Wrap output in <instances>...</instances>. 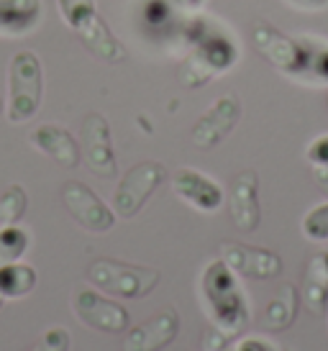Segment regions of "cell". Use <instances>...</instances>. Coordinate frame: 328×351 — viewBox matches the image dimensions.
Returning a JSON list of instances; mask_svg holds the SVG:
<instances>
[{
    "label": "cell",
    "mask_w": 328,
    "mask_h": 351,
    "mask_svg": "<svg viewBox=\"0 0 328 351\" xmlns=\"http://www.w3.org/2000/svg\"><path fill=\"white\" fill-rule=\"evenodd\" d=\"M174 39L183 41L187 49L177 75L190 90L203 88L211 80L231 72L242 59V47L231 29L205 13H187L180 21Z\"/></svg>",
    "instance_id": "cell-1"
},
{
    "label": "cell",
    "mask_w": 328,
    "mask_h": 351,
    "mask_svg": "<svg viewBox=\"0 0 328 351\" xmlns=\"http://www.w3.org/2000/svg\"><path fill=\"white\" fill-rule=\"evenodd\" d=\"M200 295L211 323L223 333L239 336L249 326L251 311L246 293L239 282V274L231 272V267L221 256L205 264L200 274Z\"/></svg>",
    "instance_id": "cell-2"
},
{
    "label": "cell",
    "mask_w": 328,
    "mask_h": 351,
    "mask_svg": "<svg viewBox=\"0 0 328 351\" xmlns=\"http://www.w3.org/2000/svg\"><path fill=\"white\" fill-rule=\"evenodd\" d=\"M62 21L78 34V39L87 51L106 64H121L126 59L124 41L110 31L106 21L97 13L95 0H57Z\"/></svg>",
    "instance_id": "cell-3"
},
{
    "label": "cell",
    "mask_w": 328,
    "mask_h": 351,
    "mask_svg": "<svg viewBox=\"0 0 328 351\" xmlns=\"http://www.w3.org/2000/svg\"><path fill=\"white\" fill-rule=\"evenodd\" d=\"M44 103V67L36 51L21 49L8 64V100L5 116L10 123H29Z\"/></svg>",
    "instance_id": "cell-4"
},
{
    "label": "cell",
    "mask_w": 328,
    "mask_h": 351,
    "mask_svg": "<svg viewBox=\"0 0 328 351\" xmlns=\"http://www.w3.org/2000/svg\"><path fill=\"white\" fill-rule=\"evenodd\" d=\"M87 282L95 290L110 295V298H124V300H139L154 293L162 274L154 267L144 264L118 262V259H95L87 267Z\"/></svg>",
    "instance_id": "cell-5"
},
{
    "label": "cell",
    "mask_w": 328,
    "mask_h": 351,
    "mask_svg": "<svg viewBox=\"0 0 328 351\" xmlns=\"http://www.w3.org/2000/svg\"><path fill=\"white\" fill-rule=\"evenodd\" d=\"M164 180H167V169L156 159H144L131 169H126L124 177L118 180L116 190H113V200H110L113 213L118 218H126V221L136 218Z\"/></svg>",
    "instance_id": "cell-6"
},
{
    "label": "cell",
    "mask_w": 328,
    "mask_h": 351,
    "mask_svg": "<svg viewBox=\"0 0 328 351\" xmlns=\"http://www.w3.org/2000/svg\"><path fill=\"white\" fill-rule=\"evenodd\" d=\"M72 313L82 326L97 333H124L131 323V315L124 302L113 300L110 295L100 293L95 287H80L72 295Z\"/></svg>",
    "instance_id": "cell-7"
},
{
    "label": "cell",
    "mask_w": 328,
    "mask_h": 351,
    "mask_svg": "<svg viewBox=\"0 0 328 351\" xmlns=\"http://www.w3.org/2000/svg\"><path fill=\"white\" fill-rule=\"evenodd\" d=\"M251 41L254 49L270 62L280 75L298 82L303 69V44L300 36H290L267 21H254L251 26Z\"/></svg>",
    "instance_id": "cell-8"
},
{
    "label": "cell",
    "mask_w": 328,
    "mask_h": 351,
    "mask_svg": "<svg viewBox=\"0 0 328 351\" xmlns=\"http://www.w3.org/2000/svg\"><path fill=\"white\" fill-rule=\"evenodd\" d=\"M62 203L67 208V213L75 218V223L82 226L90 234H108L116 226L118 215L113 213V208L100 200L95 190L80 180H67L62 190Z\"/></svg>",
    "instance_id": "cell-9"
},
{
    "label": "cell",
    "mask_w": 328,
    "mask_h": 351,
    "mask_svg": "<svg viewBox=\"0 0 328 351\" xmlns=\"http://www.w3.org/2000/svg\"><path fill=\"white\" fill-rule=\"evenodd\" d=\"M80 152L82 162L93 175L103 180L118 177V159L113 152V136H110V123L103 113H87L82 118L80 128Z\"/></svg>",
    "instance_id": "cell-10"
},
{
    "label": "cell",
    "mask_w": 328,
    "mask_h": 351,
    "mask_svg": "<svg viewBox=\"0 0 328 351\" xmlns=\"http://www.w3.org/2000/svg\"><path fill=\"white\" fill-rule=\"evenodd\" d=\"M239 121H242V100L236 93H226L195 121L190 138L198 149H213L231 136Z\"/></svg>",
    "instance_id": "cell-11"
},
{
    "label": "cell",
    "mask_w": 328,
    "mask_h": 351,
    "mask_svg": "<svg viewBox=\"0 0 328 351\" xmlns=\"http://www.w3.org/2000/svg\"><path fill=\"white\" fill-rule=\"evenodd\" d=\"M221 259L231 267V272H236L239 277H246V280H274L282 274L280 254L264 249V246L223 241Z\"/></svg>",
    "instance_id": "cell-12"
},
{
    "label": "cell",
    "mask_w": 328,
    "mask_h": 351,
    "mask_svg": "<svg viewBox=\"0 0 328 351\" xmlns=\"http://www.w3.org/2000/svg\"><path fill=\"white\" fill-rule=\"evenodd\" d=\"M172 193L200 213H218L226 203L223 187L195 167H180L172 175Z\"/></svg>",
    "instance_id": "cell-13"
},
{
    "label": "cell",
    "mask_w": 328,
    "mask_h": 351,
    "mask_svg": "<svg viewBox=\"0 0 328 351\" xmlns=\"http://www.w3.org/2000/svg\"><path fill=\"white\" fill-rule=\"evenodd\" d=\"M229 213H231L233 226L242 234H254L259 228V175L254 169H244L233 177L231 190H229Z\"/></svg>",
    "instance_id": "cell-14"
},
{
    "label": "cell",
    "mask_w": 328,
    "mask_h": 351,
    "mask_svg": "<svg viewBox=\"0 0 328 351\" xmlns=\"http://www.w3.org/2000/svg\"><path fill=\"white\" fill-rule=\"evenodd\" d=\"M180 333V313L174 308H164L139 326L128 328L124 339V351H162Z\"/></svg>",
    "instance_id": "cell-15"
},
{
    "label": "cell",
    "mask_w": 328,
    "mask_h": 351,
    "mask_svg": "<svg viewBox=\"0 0 328 351\" xmlns=\"http://www.w3.org/2000/svg\"><path fill=\"white\" fill-rule=\"evenodd\" d=\"M31 147L47 154L54 165L65 167V169H75L82 162V152H80V141L72 136V131L59 123H41L29 134Z\"/></svg>",
    "instance_id": "cell-16"
},
{
    "label": "cell",
    "mask_w": 328,
    "mask_h": 351,
    "mask_svg": "<svg viewBox=\"0 0 328 351\" xmlns=\"http://www.w3.org/2000/svg\"><path fill=\"white\" fill-rule=\"evenodd\" d=\"M44 19L41 0H0V36L19 39L39 29Z\"/></svg>",
    "instance_id": "cell-17"
},
{
    "label": "cell",
    "mask_w": 328,
    "mask_h": 351,
    "mask_svg": "<svg viewBox=\"0 0 328 351\" xmlns=\"http://www.w3.org/2000/svg\"><path fill=\"white\" fill-rule=\"evenodd\" d=\"M303 44V69L298 82L310 88H326L328 85V39L316 34H300Z\"/></svg>",
    "instance_id": "cell-18"
},
{
    "label": "cell",
    "mask_w": 328,
    "mask_h": 351,
    "mask_svg": "<svg viewBox=\"0 0 328 351\" xmlns=\"http://www.w3.org/2000/svg\"><path fill=\"white\" fill-rule=\"evenodd\" d=\"M298 308H300L298 287L285 282L280 290H277V295L267 302V308L261 311V326H264V331H272V333L288 331L290 326L295 323Z\"/></svg>",
    "instance_id": "cell-19"
},
{
    "label": "cell",
    "mask_w": 328,
    "mask_h": 351,
    "mask_svg": "<svg viewBox=\"0 0 328 351\" xmlns=\"http://www.w3.org/2000/svg\"><path fill=\"white\" fill-rule=\"evenodd\" d=\"M139 19H141V29L149 36H174L177 26H180V8L174 5V0H144L141 10H139Z\"/></svg>",
    "instance_id": "cell-20"
},
{
    "label": "cell",
    "mask_w": 328,
    "mask_h": 351,
    "mask_svg": "<svg viewBox=\"0 0 328 351\" xmlns=\"http://www.w3.org/2000/svg\"><path fill=\"white\" fill-rule=\"evenodd\" d=\"M39 282L36 269L26 262H8L0 264V298L5 300H21L26 295L34 293V287Z\"/></svg>",
    "instance_id": "cell-21"
},
{
    "label": "cell",
    "mask_w": 328,
    "mask_h": 351,
    "mask_svg": "<svg viewBox=\"0 0 328 351\" xmlns=\"http://www.w3.org/2000/svg\"><path fill=\"white\" fill-rule=\"evenodd\" d=\"M300 300L308 305L310 313L316 315H323L328 308V274L323 269V262L320 256L310 259L308 269H305V280H303V293H300Z\"/></svg>",
    "instance_id": "cell-22"
},
{
    "label": "cell",
    "mask_w": 328,
    "mask_h": 351,
    "mask_svg": "<svg viewBox=\"0 0 328 351\" xmlns=\"http://www.w3.org/2000/svg\"><path fill=\"white\" fill-rule=\"evenodd\" d=\"M26 205H29V195L21 185H8L0 195V231L16 226L26 213Z\"/></svg>",
    "instance_id": "cell-23"
},
{
    "label": "cell",
    "mask_w": 328,
    "mask_h": 351,
    "mask_svg": "<svg viewBox=\"0 0 328 351\" xmlns=\"http://www.w3.org/2000/svg\"><path fill=\"white\" fill-rule=\"evenodd\" d=\"M31 236L23 226H8L0 231V264L19 262L23 254L29 252Z\"/></svg>",
    "instance_id": "cell-24"
},
{
    "label": "cell",
    "mask_w": 328,
    "mask_h": 351,
    "mask_svg": "<svg viewBox=\"0 0 328 351\" xmlns=\"http://www.w3.org/2000/svg\"><path fill=\"white\" fill-rule=\"evenodd\" d=\"M300 231H303V236H305L308 241H313V244L328 241V200L326 203L313 205L308 213L303 215Z\"/></svg>",
    "instance_id": "cell-25"
},
{
    "label": "cell",
    "mask_w": 328,
    "mask_h": 351,
    "mask_svg": "<svg viewBox=\"0 0 328 351\" xmlns=\"http://www.w3.org/2000/svg\"><path fill=\"white\" fill-rule=\"evenodd\" d=\"M69 343H72V336L65 326H49L39 336V341L26 351H69Z\"/></svg>",
    "instance_id": "cell-26"
},
{
    "label": "cell",
    "mask_w": 328,
    "mask_h": 351,
    "mask_svg": "<svg viewBox=\"0 0 328 351\" xmlns=\"http://www.w3.org/2000/svg\"><path fill=\"white\" fill-rule=\"evenodd\" d=\"M305 159L313 167L328 172V134H320V136H316L310 141L308 147H305Z\"/></svg>",
    "instance_id": "cell-27"
},
{
    "label": "cell",
    "mask_w": 328,
    "mask_h": 351,
    "mask_svg": "<svg viewBox=\"0 0 328 351\" xmlns=\"http://www.w3.org/2000/svg\"><path fill=\"white\" fill-rule=\"evenodd\" d=\"M231 339L233 336H229V333H223L221 328L213 326L211 331H208V336H205L203 349L205 351H226L229 349V343H231Z\"/></svg>",
    "instance_id": "cell-28"
},
{
    "label": "cell",
    "mask_w": 328,
    "mask_h": 351,
    "mask_svg": "<svg viewBox=\"0 0 328 351\" xmlns=\"http://www.w3.org/2000/svg\"><path fill=\"white\" fill-rule=\"evenodd\" d=\"M236 351H280L274 343L264 341V339H257V336H249V339H242Z\"/></svg>",
    "instance_id": "cell-29"
},
{
    "label": "cell",
    "mask_w": 328,
    "mask_h": 351,
    "mask_svg": "<svg viewBox=\"0 0 328 351\" xmlns=\"http://www.w3.org/2000/svg\"><path fill=\"white\" fill-rule=\"evenodd\" d=\"M290 3L292 8H300V10H326L328 8V0H285Z\"/></svg>",
    "instance_id": "cell-30"
},
{
    "label": "cell",
    "mask_w": 328,
    "mask_h": 351,
    "mask_svg": "<svg viewBox=\"0 0 328 351\" xmlns=\"http://www.w3.org/2000/svg\"><path fill=\"white\" fill-rule=\"evenodd\" d=\"M174 5L187 10V13H198L205 5V0H174Z\"/></svg>",
    "instance_id": "cell-31"
},
{
    "label": "cell",
    "mask_w": 328,
    "mask_h": 351,
    "mask_svg": "<svg viewBox=\"0 0 328 351\" xmlns=\"http://www.w3.org/2000/svg\"><path fill=\"white\" fill-rule=\"evenodd\" d=\"M136 123H139V128H146V134H152V123L146 121V116H136Z\"/></svg>",
    "instance_id": "cell-32"
},
{
    "label": "cell",
    "mask_w": 328,
    "mask_h": 351,
    "mask_svg": "<svg viewBox=\"0 0 328 351\" xmlns=\"http://www.w3.org/2000/svg\"><path fill=\"white\" fill-rule=\"evenodd\" d=\"M320 262H323V269H326V274H328V252L320 254Z\"/></svg>",
    "instance_id": "cell-33"
},
{
    "label": "cell",
    "mask_w": 328,
    "mask_h": 351,
    "mask_svg": "<svg viewBox=\"0 0 328 351\" xmlns=\"http://www.w3.org/2000/svg\"><path fill=\"white\" fill-rule=\"evenodd\" d=\"M0 113H5V103H3V98H0Z\"/></svg>",
    "instance_id": "cell-34"
},
{
    "label": "cell",
    "mask_w": 328,
    "mask_h": 351,
    "mask_svg": "<svg viewBox=\"0 0 328 351\" xmlns=\"http://www.w3.org/2000/svg\"><path fill=\"white\" fill-rule=\"evenodd\" d=\"M3 302H5V298H0V308H3Z\"/></svg>",
    "instance_id": "cell-35"
}]
</instances>
